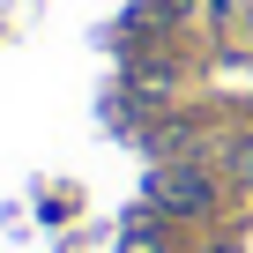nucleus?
I'll use <instances>...</instances> for the list:
<instances>
[{"label":"nucleus","mask_w":253,"mask_h":253,"mask_svg":"<svg viewBox=\"0 0 253 253\" xmlns=\"http://www.w3.org/2000/svg\"><path fill=\"white\" fill-rule=\"evenodd\" d=\"M223 157H231V171H238V179H246V186H253V142H231V149H223Z\"/></svg>","instance_id":"nucleus-2"},{"label":"nucleus","mask_w":253,"mask_h":253,"mask_svg":"<svg viewBox=\"0 0 253 253\" xmlns=\"http://www.w3.org/2000/svg\"><path fill=\"white\" fill-rule=\"evenodd\" d=\"M209 201H216V179L201 164H157L149 171V209L157 216H209Z\"/></svg>","instance_id":"nucleus-1"}]
</instances>
